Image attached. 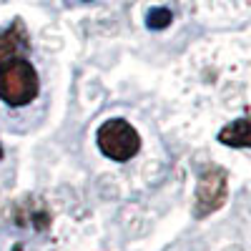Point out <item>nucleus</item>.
Wrapping results in <instances>:
<instances>
[{
  "instance_id": "obj_8",
  "label": "nucleus",
  "mask_w": 251,
  "mask_h": 251,
  "mask_svg": "<svg viewBox=\"0 0 251 251\" xmlns=\"http://www.w3.org/2000/svg\"><path fill=\"white\" fill-rule=\"evenodd\" d=\"M86 3H91V0H86Z\"/></svg>"
},
{
  "instance_id": "obj_4",
  "label": "nucleus",
  "mask_w": 251,
  "mask_h": 251,
  "mask_svg": "<svg viewBox=\"0 0 251 251\" xmlns=\"http://www.w3.org/2000/svg\"><path fill=\"white\" fill-rule=\"evenodd\" d=\"M28 48H30V35L20 18L13 20L10 28L0 30V63H5L10 58H20V53H25Z\"/></svg>"
},
{
  "instance_id": "obj_1",
  "label": "nucleus",
  "mask_w": 251,
  "mask_h": 251,
  "mask_svg": "<svg viewBox=\"0 0 251 251\" xmlns=\"http://www.w3.org/2000/svg\"><path fill=\"white\" fill-rule=\"evenodd\" d=\"M40 80L30 60L10 58L0 63V100L10 108H23L38 98Z\"/></svg>"
},
{
  "instance_id": "obj_6",
  "label": "nucleus",
  "mask_w": 251,
  "mask_h": 251,
  "mask_svg": "<svg viewBox=\"0 0 251 251\" xmlns=\"http://www.w3.org/2000/svg\"><path fill=\"white\" fill-rule=\"evenodd\" d=\"M171 10L169 8H153L149 10V15H146V28H151V30H163V28H169L171 25Z\"/></svg>"
},
{
  "instance_id": "obj_7",
  "label": "nucleus",
  "mask_w": 251,
  "mask_h": 251,
  "mask_svg": "<svg viewBox=\"0 0 251 251\" xmlns=\"http://www.w3.org/2000/svg\"><path fill=\"white\" fill-rule=\"evenodd\" d=\"M3 156H5V153H3V146H0V161H3Z\"/></svg>"
},
{
  "instance_id": "obj_3",
  "label": "nucleus",
  "mask_w": 251,
  "mask_h": 251,
  "mask_svg": "<svg viewBox=\"0 0 251 251\" xmlns=\"http://www.w3.org/2000/svg\"><path fill=\"white\" fill-rule=\"evenodd\" d=\"M228 199V174L224 166L208 163L199 174L196 183V199H194V216L206 219L216 214Z\"/></svg>"
},
{
  "instance_id": "obj_5",
  "label": "nucleus",
  "mask_w": 251,
  "mask_h": 251,
  "mask_svg": "<svg viewBox=\"0 0 251 251\" xmlns=\"http://www.w3.org/2000/svg\"><path fill=\"white\" fill-rule=\"evenodd\" d=\"M219 141L224 146H231V149H249L251 146V123L249 118H236L231 121L228 126H224V128L219 131Z\"/></svg>"
},
{
  "instance_id": "obj_2",
  "label": "nucleus",
  "mask_w": 251,
  "mask_h": 251,
  "mask_svg": "<svg viewBox=\"0 0 251 251\" xmlns=\"http://www.w3.org/2000/svg\"><path fill=\"white\" fill-rule=\"evenodd\" d=\"M96 141H98V151L106 158L118 161V163L131 161L141 151V136H138V131L133 128L128 121H123V118L106 121L98 128Z\"/></svg>"
}]
</instances>
